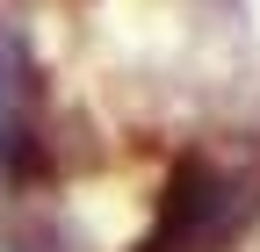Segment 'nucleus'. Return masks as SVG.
<instances>
[{"label": "nucleus", "mask_w": 260, "mask_h": 252, "mask_svg": "<svg viewBox=\"0 0 260 252\" xmlns=\"http://www.w3.org/2000/svg\"><path fill=\"white\" fill-rule=\"evenodd\" d=\"M260 209V173L217 159L210 144L174 151L167 180L152 195V224L138 238V252H224Z\"/></svg>", "instance_id": "1"}, {"label": "nucleus", "mask_w": 260, "mask_h": 252, "mask_svg": "<svg viewBox=\"0 0 260 252\" xmlns=\"http://www.w3.org/2000/svg\"><path fill=\"white\" fill-rule=\"evenodd\" d=\"M51 166V122H44V65L22 15L0 8V187L29 195Z\"/></svg>", "instance_id": "2"}]
</instances>
